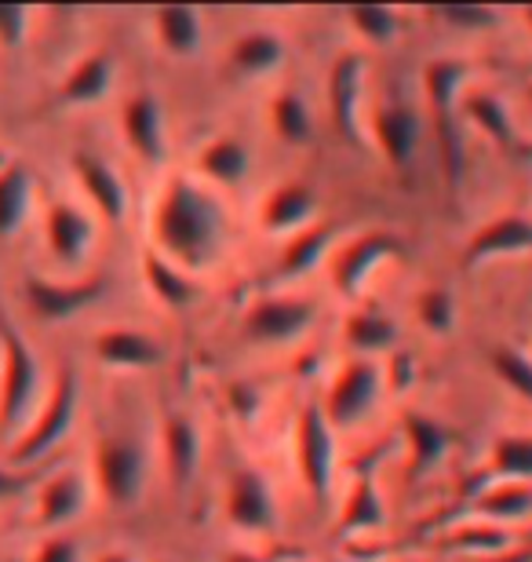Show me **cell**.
<instances>
[{"label": "cell", "mask_w": 532, "mask_h": 562, "mask_svg": "<svg viewBox=\"0 0 532 562\" xmlns=\"http://www.w3.org/2000/svg\"><path fill=\"white\" fill-rule=\"evenodd\" d=\"M226 231H230V223H226L223 201L215 198L212 187L197 183V179L172 176L154 201L150 249L168 256L190 274L205 271L208 263L219 260Z\"/></svg>", "instance_id": "6da1fadb"}, {"label": "cell", "mask_w": 532, "mask_h": 562, "mask_svg": "<svg viewBox=\"0 0 532 562\" xmlns=\"http://www.w3.org/2000/svg\"><path fill=\"white\" fill-rule=\"evenodd\" d=\"M471 77H474L471 63L463 59H434L423 70L427 114L430 125H434L441 176H445V187L452 194H460L463 172H467V150H463V136H460V99Z\"/></svg>", "instance_id": "7a4b0ae2"}, {"label": "cell", "mask_w": 532, "mask_h": 562, "mask_svg": "<svg viewBox=\"0 0 532 562\" xmlns=\"http://www.w3.org/2000/svg\"><path fill=\"white\" fill-rule=\"evenodd\" d=\"M44 402V373L30 340L0 314V442L11 446Z\"/></svg>", "instance_id": "3957f363"}, {"label": "cell", "mask_w": 532, "mask_h": 562, "mask_svg": "<svg viewBox=\"0 0 532 562\" xmlns=\"http://www.w3.org/2000/svg\"><path fill=\"white\" fill-rule=\"evenodd\" d=\"M77 406H81V384L70 366H63L55 373V384L44 391V402L33 413V420L22 427L15 442L8 446V464L26 471L30 464H37L73 431Z\"/></svg>", "instance_id": "277c9868"}, {"label": "cell", "mask_w": 532, "mask_h": 562, "mask_svg": "<svg viewBox=\"0 0 532 562\" xmlns=\"http://www.w3.org/2000/svg\"><path fill=\"white\" fill-rule=\"evenodd\" d=\"M92 471H95V486L110 508L128 512L143 501L146 486H150V453L139 442V435L106 431L95 442Z\"/></svg>", "instance_id": "5b68a950"}, {"label": "cell", "mask_w": 532, "mask_h": 562, "mask_svg": "<svg viewBox=\"0 0 532 562\" xmlns=\"http://www.w3.org/2000/svg\"><path fill=\"white\" fill-rule=\"evenodd\" d=\"M292 453H296V475L314 501V508H328V493L336 482V427L325 420L321 402H307L292 424Z\"/></svg>", "instance_id": "8992f818"}, {"label": "cell", "mask_w": 532, "mask_h": 562, "mask_svg": "<svg viewBox=\"0 0 532 562\" xmlns=\"http://www.w3.org/2000/svg\"><path fill=\"white\" fill-rule=\"evenodd\" d=\"M318 325V303L310 296H263L245 311L241 336L256 347H288Z\"/></svg>", "instance_id": "52a82bcc"}, {"label": "cell", "mask_w": 532, "mask_h": 562, "mask_svg": "<svg viewBox=\"0 0 532 562\" xmlns=\"http://www.w3.org/2000/svg\"><path fill=\"white\" fill-rule=\"evenodd\" d=\"M106 289H110L106 274H88L77 281H52L41 274L22 278V300H26L30 318L41 325H59L77 318L81 311L95 307L106 296Z\"/></svg>", "instance_id": "ba28073f"}, {"label": "cell", "mask_w": 532, "mask_h": 562, "mask_svg": "<svg viewBox=\"0 0 532 562\" xmlns=\"http://www.w3.org/2000/svg\"><path fill=\"white\" fill-rule=\"evenodd\" d=\"M383 398V369L376 366V358H350L339 369L332 387L321 402L325 420L336 427H358L361 420L372 417V409Z\"/></svg>", "instance_id": "9c48e42d"}, {"label": "cell", "mask_w": 532, "mask_h": 562, "mask_svg": "<svg viewBox=\"0 0 532 562\" xmlns=\"http://www.w3.org/2000/svg\"><path fill=\"white\" fill-rule=\"evenodd\" d=\"M226 519L241 533H274L281 522L278 493L256 464H237L226 482Z\"/></svg>", "instance_id": "30bf717a"}, {"label": "cell", "mask_w": 532, "mask_h": 562, "mask_svg": "<svg viewBox=\"0 0 532 562\" xmlns=\"http://www.w3.org/2000/svg\"><path fill=\"white\" fill-rule=\"evenodd\" d=\"M401 241L390 231H365L332 256V285L343 300H358L369 278L387 260H398Z\"/></svg>", "instance_id": "8fae6325"}, {"label": "cell", "mask_w": 532, "mask_h": 562, "mask_svg": "<svg viewBox=\"0 0 532 562\" xmlns=\"http://www.w3.org/2000/svg\"><path fill=\"white\" fill-rule=\"evenodd\" d=\"M365 55L361 52H343L328 70L325 81V99H328V114L339 132V139L350 146H361V99H365Z\"/></svg>", "instance_id": "7c38bea8"}, {"label": "cell", "mask_w": 532, "mask_h": 562, "mask_svg": "<svg viewBox=\"0 0 532 562\" xmlns=\"http://www.w3.org/2000/svg\"><path fill=\"white\" fill-rule=\"evenodd\" d=\"M44 245L63 267H84L95 249V220L73 201H52L44 212Z\"/></svg>", "instance_id": "4fadbf2b"}, {"label": "cell", "mask_w": 532, "mask_h": 562, "mask_svg": "<svg viewBox=\"0 0 532 562\" xmlns=\"http://www.w3.org/2000/svg\"><path fill=\"white\" fill-rule=\"evenodd\" d=\"M401 438L405 449H409V460H405V475L416 486V482H427L434 471L445 464V457L456 446V435H452L449 424H441L438 417L420 409H409L401 417Z\"/></svg>", "instance_id": "5bb4252c"}, {"label": "cell", "mask_w": 532, "mask_h": 562, "mask_svg": "<svg viewBox=\"0 0 532 562\" xmlns=\"http://www.w3.org/2000/svg\"><path fill=\"white\" fill-rule=\"evenodd\" d=\"M121 132L124 143L143 165L161 168L168 157V125H165V103L154 92H135L121 110Z\"/></svg>", "instance_id": "9a60e30c"}, {"label": "cell", "mask_w": 532, "mask_h": 562, "mask_svg": "<svg viewBox=\"0 0 532 562\" xmlns=\"http://www.w3.org/2000/svg\"><path fill=\"white\" fill-rule=\"evenodd\" d=\"M161 460L172 490L186 493L197 482L201 460H205V438L201 427L186 413H168L161 424Z\"/></svg>", "instance_id": "2e32d148"}, {"label": "cell", "mask_w": 532, "mask_h": 562, "mask_svg": "<svg viewBox=\"0 0 532 562\" xmlns=\"http://www.w3.org/2000/svg\"><path fill=\"white\" fill-rule=\"evenodd\" d=\"M529 252H532V216H525V212H507V216H496L471 234V241L463 245V267L474 271V267L489 260L529 256Z\"/></svg>", "instance_id": "e0dca14e"}, {"label": "cell", "mask_w": 532, "mask_h": 562, "mask_svg": "<svg viewBox=\"0 0 532 562\" xmlns=\"http://www.w3.org/2000/svg\"><path fill=\"white\" fill-rule=\"evenodd\" d=\"M420 136H423V117L420 110L409 103H390L380 106L376 117H372V139H376L380 157L390 168L405 172L416 154H420Z\"/></svg>", "instance_id": "ac0fdd59"}, {"label": "cell", "mask_w": 532, "mask_h": 562, "mask_svg": "<svg viewBox=\"0 0 532 562\" xmlns=\"http://www.w3.org/2000/svg\"><path fill=\"white\" fill-rule=\"evenodd\" d=\"M73 176H77V183H81V190H84L88 205H92L106 223L128 220L132 194H128V187H124L121 172L110 161H103L99 154L77 150L73 154Z\"/></svg>", "instance_id": "d6986e66"}, {"label": "cell", "mask_w": 532, "mask_h": 562, "mask_svg": "<svg viewBox=\"0 0 532 562\" xmlns=\"http://www.w3.org/2000/svg\"><path fill=\"white\" fill-rule=\"evenodd\" d=\"M92 355H95V362L106 369H128V373H139V369H157L165 362V344L143 329L113 325V329H103L92 340Z\"/></svg>", "instance_id": "ffe728a7"}, {"label": "cell", "mask_w": 532, "mask_h": 562, "mask_svg": "<svg viewBox=\"0 0 532 562\" xmlns=\"http://www.w3.org/2000/svg\"><path fill=\"white\" fill-rule=\"evenodd\" d=\"M88 504V482L77 468H63L41 482L37 490V508H33V519H37L41 530L59 533L63 526H70L77 515L84 512Z\"/></svg>", "instance_id": "44dd1931"}, {"label": "cell", "mask_w": 532, "mask_h": 562, "mask_svg": "<svg viewBox=\"0 0 532 562\" xmlns=\"http://www.w3.org/2000/svg\"><path fill=\"white\" fill-rule=\"evenodd\" d=\"M314 220H318V194L299 179L274 187L259 205V227L267 234H288L292 238V234L307 231Z\"/></svg>", "instance_id": "7402d4cb"}, {"label": "cell", "mask_w": 532, "mask_h": 562, "mask_svg": "<svg viewBox=\"0 0 532 562\" xmlns=\"http://www.w3.org/2000/svg\"><path fill=\"white\" fill-rule=\"evenodd\" d=\"M387 526V501L380 493L376 482V468L361 464V471H354L350 479V490L343 497V508H339V537H358V533H372Z\"/></svg>", "instance_id": "603a6c76"}, {"label": "cell", "mask_w": 532, "mask_h": 562, "mask_svg": "<svg viewBox=\"0 0 532 562\" xmlns=\"http://www.w3.org/2000/svg\"><path fill=\"white\" fill-rule=\"evenodd\" d=\"M113 85H117V59H113L110 52H88L59 81V103L95 106L113 92Z\"/></svg>", "instance_id": "cb8c5ba5"}, {"label": "cell", "mask_w": 532, "mask_h": 562, "mask_svg": "<svg viewBox=\"0 0 532 562\" xmlns=\"http://www.w3.org/2000/svg\"><path fill=\"white\" fill-rule=\"evenodd\" d=\"M460 114L467 117L485 139L500 146V150H511V154L522 150V136H518L514 114L503 95L489 92V88H474V92L460 99Z\"/></svg>", "instance_id": "d4e9b609"}, {"label": "cell", "mask_w": 532, "mask_h": 562, "mask_svg": "<svg viewBox=\"0 0 532 562\" xmlns=\"http://www.w3.org/2000/svg\"><path fill=\"white\" fill-rule=\"evenodd\" d=\"M143 281H146V289H150V296L161 303L165 311H190L201 300L197 278L157 249L143 252Z\"/></svg>", "instance_id": "484cf974"}, {"label": "cell", "mask_w": 532, "mask_h": 562, "mask_svg": "<svg viewBox=\"0 0 532 562\" xmlns=\"http://www.w3.org/2000/svg\"><path fill=\"white\" fill-rule=\"evenodd\" d=\"M467 515L478 522L514 526L532 519V482H489L474 493Z\"/></svg>", "instance_id": "4316f807"}, {"label": "cell", "mask_w": 532, "mask_h": 562, "mask_svg": "<svg viewBox=\"0 0 532 562\" xmlns=\"http://www.w3.org/2000/svg\"><path fill=\"white\" fill-rule=\"evenodd\" d=\"M197 172L208 187H223V190L241 187L248 172H252V146L241 136H215L201 146Z\"/></svg>", "instance_id": "83f0119b"}, {"label": "cell", "mask_w": 532, "mask_h": 562, "mask_svg": "<svg viewBox=\"0 0 532 562\" xmlns=\"http://www.w3.org/2000/svg\"><path fill=\"white\" fill-rule=\"evenodd\" d=\"M401 340V329L394 314L380 307H354L343 318V344L358 358H376L383 351H394Z\"/></svg>", "instance_id": "f1b7e54d"}, {"label": "cell", "mask_w": 532, "mask_h": 562, "mask_svg": "<svg viewBox=\"0 0 532 562\" xmlns=\"http://www.w3.org/2000/svg\"><path fill=\"white\" fill-rule=\"evenodd\" d=\"M154 37L161 44L165 55L172 59H194L205 44V22H201L197 8L168 4L154 11Z\"/></svg>", "instance_id": "f546056e"}, {"label": "cell", "mask_w": 532, "mask_h": 562, "mask_svg": "<svg viewBox=\"0 0 532 562\" xmlns=\"http://www.w3.org/2000/svg\"><path fill=\"white\" fill-rule=\"evenodd\" d=\"M285 59H288V44L274 30L241 33L230 48V66L241 77H270L285 66Z\"/></svg>", "instance_id": "4dcf8cb0"}, {"label": "cell", "mask_w": 532, "mask_h": 562, "mask_svg": "<svg viewBox=\"0 0 532 562\" xmlns=\"http://www.w3.org/2000/svg\"><path fill=\"white\" fill-rule=\"evenodd\" d=\"M332 238H336V227H328V223H310L307 231L292 234L288 245H285V252H281L278 281H303V278H310L325 263L328 249H332Z\"/></svg>", "instance_id": "1f68e13d"}, {"label": "cell", "mask_w": 532, "mask_h": 562, "mask_svg": "<svg viewBox=\"0 0 532 562\" xmlns=\"http://www.w3.org/2000/svg\"><path fill=\"white\" fill-rule=\"evenodd\" d=\"M33 209V172L22 161L0 165V241L19 234Z\"/></svg>", "instance_id": "d6a6232c"}, {"label": "cell", "mask_w": 532, "mask_h": 562, "mask_svg": "<svg viewBox=\"0 0 532 562\" xmlns=\"http://www.w3.org/2000/svg\"><path fill=\"white\" fill-rule=\"evenodd\" d=\"M267 114H270V132H274L281 146H307L314 139V110L292 88L270 99Z\"/></svg>", "instance_id": "836d02e7"}, {"label": "cell", "mask_w": 532, "mask_h": 562, "mask_svg": "<svg viewBox=\"0 0 532 562\" xmlns=\"http://www.w3.org/2000/svg\"><path fill=\"white\" fill-rule=\"evenodd\" d=\"M482 482H532V435L507 431L496 438Z\"/></svg>", "instance_id": "e575fe53"}, {"label": "cell", "mask_w": 532, "mask_h": 562, "mask_svg": "<svg viewBox=\"0 0 532 562\" xmlns=\"http://www.w3.org/2000/svg\"><path fill=\"white\" fill-rule=\"evenodd\" d=\"M441 548L452 555H471V559H485V555H500L507 548H514V533L507 526H493V522H478L467 519L460 522L456 530L445 533Z\"/></svg>", "instance_id": "d590c367"}, {"label": "cell", "mask_w": 532, "mask_h": 562, "mask_svg": "<svg viewBox=\"0 0 532 562\" xmlns=\"http://www.w3.org/2000/svg\"><path fill=\"white\" fill-rule=\"evenodd\" d=\"M416 318H420V325L434 340H445V336L456 333V322H460L456 292L445 285H427L420 296H416Z\"/></svg>", "instance_id": "8d00e7d4"}, {"label": "cell", "mask_w": 532, "mask_h": 562, "mask_svg": "<svg viewBox=\"0 0 532 562\" xmlns=\"http://www.w3.org/2000/svg\"><path fill=\"white\" fill-rule=\"evenodd\" d=\"M347 19H350V30H354L369 48H387V44L398 41V33H401V11L398 8L365 4V8H350Z\"/></svg>", "instance_id": "74e56055"}, {"label": "cell", "mask_w": 532, "mask_h": 562, "mask_svg": "<svg viewBox=\"0 0 532 562\" xmlns=\"http://www.w3.org/2000/svg\"><path fill=\"white\" fill-rule=\"evenodd\" d=\"M489 366L503 387H511L518 398L532 402V355L529 351H522V347H514V344H500V347H493Z\"/></svg>", "instance_id": "f35d334b"}, {"label": "cell", "mask_w": 532, "mask_h": 562, "mask_svg": "<svg viewBox=\"0 0 532 562\" xmlns=\"http://www.w3.org/2000/svg\"><path fill=\"white\" fill-rule=\"evenodd\" d=\"M430 15L441 19L456 33H493V30H500V22H503V11L489 4H445V8H434Z\"/></svg>", "instance_id": "ab89813d"}, {"label": "cell", "mask_w": 532, "mask_h": 562, "mask_svg": "<svg viewBox=\"0 0 532 562\" xmlns=\"http://www.w3.org/2000/svg\"><path fill=\"white\" fill-rule=\"evenodd\" d=\"M30 562H84V552L73 533H48L33 548Z\"/></svg>", "instance_id": "60d3db41"}, {"label": "cell", "mask_w": 532, "mask_h": 562, "mask_svg": "<svg viewBox=\"0 0 532 562\" xmlns=\"http://www.w3.org/2000/svg\"><path fill=\"white\" fill-rule=\"evenodd\" d=\"M33 11L19 4H0V48H19L30 37Z\"/></svg>", "instance_id": "b9f144b4"}, {"label": "cell", "mask_w": 532, "mask_h": 562, "mask_svg": "<svg viewBox=\"0 0 532 562\" xmlns=\"http://www.w3.org/2000/svg\"><path fill=\"white\" fill-rule=\"evenodd\" d=\"M30 482H33L30 471H19V468H11V464H0V504L19 501L22 493L30 490Z\"/></svg>", "instance_id": "7bdbcfd3"}, {"label": "cell", "mask_w": 532, "mask_h": 562, "mask_svg": "<svg viewBox=\"0 0 532 562\" xmlns=\"http://www.w3.org/2000/svg\"><path fill=\"white\" fill-rule=\"evenodd\" d=\"M471 562H532V544H514L500 555H485V559H471Z\"/></svg>", "instance_id": "ee69618b"}, {"label": "cell", "mask_w": 532, "mask_h": 562, "mask_svg": "<svg viewBox=\"0 0 532 562\" xmlns=\"http://www.w3.org/2000/svg\"><path fill=\"white\" fill-rule=\"evenodd\" d=\"M390 376H398V387L405 391L412 384V369H409V358L398 355V369H390Z\"/></svg>", "instance_id": "f6af8a7d"}, {"label": "cell", "mask_w": 532, "mask_h": 562, "mask_svg": "<svg viewBox=\"0 0 532 562\" xmlns=\"http://www.w3.org/2000/svg\"><path fill=\"white\" fill-rule=\"evenodd\" d=\"M226 562H267V559L256 555V552H230V555H226Z\"/></svg>", "instance_id": "bcb514c9"}, {"label": "cell", "mask_w": 532, "mask_h": 562, "mask_svg": "<svg viewBox=\"0 0 532 562\" xmlns=\"http://www.w3.org/2000/svg\"><path fill=\"white\" fill-rule=\"evenodd\" d=\"M99 562H139V559H135L132 552H121V548H117V552H106Z\"/></svg>", "instance_id": "7dc6e473"}, {"label": "cell", "mask_w": 532, "mask_h": 562, "mask_svg": "<svg viewBox=\"0 0 532 562\" xmlns=\"http://www.w3.org/2000/svg\"><path fill=\"white\" fill-rule=\"evenodd\" d=\"M525 22H529V33H532V8H525Z\"/></svg>", "instance_id": "c3c4849f"}]
</instances>
